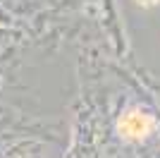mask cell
<instances>
[{
	"label": "cell",
	"instance_id": "cell-1",
	"mask_svg": "<svg viewBox=\"0 0 160 158\" xmlns=\"http://www.w3.org/2000/svg\"><path fill=\"white\" fill-rule=\"evenodd\" d=\"M153 129V120L139 110H132L120 118V134L127 139H141Z\"/></svg>",
	"mask_w": 160,
	"mask_h": 158
},
{
	"label": "cell",
	"instance_id": "cell-2",
	"mask_svg": "<svg viewBox=\"0 0 160 158\" xmlns=\"http://www.w3.org/2000/svg\"><path fill=\"white\" fill-rule=\"evenodd\" d=\"M136 3H139L141 7H153V5H158L160 0H136Z\"/></svg>",
	"mask_w": 160,
	"mask_h": 158
}]
</instances>
